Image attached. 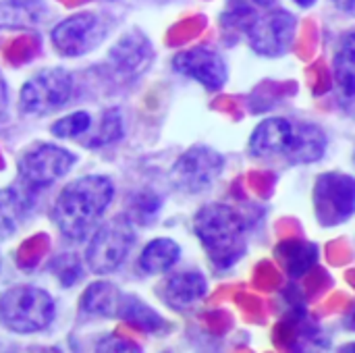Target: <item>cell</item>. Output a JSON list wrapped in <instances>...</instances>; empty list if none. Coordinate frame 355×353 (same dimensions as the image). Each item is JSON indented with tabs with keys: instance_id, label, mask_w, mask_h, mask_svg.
I'll list each match as a JSON object with an SVG mask.
<instances>
[{
	"instance_id": "24",
	"label": "cell",
	"mask_w": 355,
	"mask_h": 353,
	"mask_svg": "<svg viewBox=\"0 0 355 353\" xmlns=\"http://www.w3.org/2000/svg\"><path fill=\"white\" fill-rule=\"evenodd\" d=\"M121 135H123L121 114H119L114 108H110V110H106V112H104L102 123H100V129L96 131V135H92V137L87 139V144H85V146H89V148L106 146V144H112V141L121 139Z\"/></svg>"
},
{
	"instance_id": "15",
	"label": "cell",
	"mask_w": 355,
	"mask_h": 353,
	"mask_svg": "<svg viewBox=\"0 0 355 353\" xmlns=\"http://www.w3.org/2000/svg\"><path fill=\"white\" fill-rule=\"evenodd\" d=\"M31 187H27V191L21 187L0 189V239L10 237L27 218L31 208Z\"/></svg>"
},
{
	"instance_id": "7",
	"label": "cell",
	"mask_w": 355,
	"mask_h": 353,
	"mask_svg": "<svg viewBox=\"0 0 355 353\" xmlns=\"http://www.w3.org/2000/svg\"><path fill=\"white\" fill-rule=\"evenodd\" d=\"M314 208L318 223L337 227L352 218L355 212V179L349 175L329 173L316 181Z\"/></svg>"
},
{
	"instance_id": "6",
	"label": "cell",
	"mask_w": 355,
	"mask_h": 353,
	"mask_svg": "<svg viewBox=\"0 0 355 353\" xmlns=\"http://www.w3.org/2000/svg\"><path fill=\"white\" fill-rule=\"evenodd\" d=\"M75 160V154L64 148L52 144H35L19 156L17 171L23 185L31 189H44L64 177L73 169Z\"/></svg>"
},
{
	"instance_id": "8",
	"label": "cell",
	"mask_w": 355,
	"mask_h": 353,
	"mask_svg": "<svg viewBox=\"0 0 355 353\" xmlns=\"http://www.w3.org/2000/svg\"><path fill=\"white\" fill-rule=\"evenodd\" d=\"M223 169L225 158L216 150L208 146H196L175 162L171 179L177 189L185 193H200L218 179Z\"/></svg>"
},
{
	"instance_id": "21",
	"label": "cell",
	"mask_w": 355,
	"mask_h": 353,
	"mask_svg": "<svg viewBox=\"0 0 355 353\" xmlns=\"http://www.w3.org/2000/svg\"><path fill=\"white\" fill-rule=\"evenodd\" d=\"M335 77L341 92L347 98H355V31L345 35L335 56Z\"/></svg>"
},
{
	"instance_id": "5",
	"label": "cell",
	"mask_w": 355,
	"mask_h": 353,
	"mask_svg": "<svg viewBox=\"0 0 355 353\" xmlns=\"http://www.w3.org/2000/svg\"><path fill=\"white\" fill-rule=\"evenodd\" d=\"M73 94V77L64 69H44L25 81L19 108L25 114H48L62 108Z\"/></svg>"
},
{
	"instance_id": "25",
	"label": "cell",
	"mask_w": 355,
	"mask_h": 353,
	"mask_svg": "<svg viewBox=\"0 0 355 353\" xmlns=\"http://www.w3.org/2000/svg\"><path fill=\"white\" fill-rule=\"evenodd\" d=\"M50 270H52V273L58 277L60 285H64V287H71V285H75V283L81 279V275H83L81 260H79L77 256H73V254L58 256V258L52 262Z\"/></svg>"
},
{
	"instance_id": "4",
	"label": "cell",
	"mask_w": 355,
	"mask_h": 353,
	"mask_svg": "<svg viewBox=\"0 0 355 353\" xmlns=\"http://www.w3.org/2000/svg\"><path fill=\"white\" fill-rule=\"evenodd\" d=\"M133 243L135 231L131 223L125 216H116L94 229L85 250V262L94 275H110L127 260Z\"/></svg>"
},
{
	"instance_id": "20",
	"label": "cell",
	"mask_w": 355,
	"mask_h": 353,
	"mask_svg": "<svg viewBox=\"0 0 355 353\" xmlns=\"http://www.w3.org/2000/svg\"><path fill=\"white\" fill-rule=\"evenodd\" d=\"M121 291L110 283H94L81 298V310L98 316H116Z\"/></svg>"
},
{
	"instance_id": "14",
	"label": "cell",
	"mask_w": 355,
	"mask_h": 353,
	"mask_svg": "<svg viewBox=\"0 0 355 353\" xmlns=\"http://www.w3.org/2000/svg\"><path fill=\"white\" fill-rule=\"evenodd\" d=\"M152 56V46L148 37L139 31H131L121 37V42L110 50L112 64L123 73H137L148 64Z\"/></svg>"
},
{
	"instance_id": "19",
	"label": "cell",
	"mask_w": 355,
	"mask_h": 353,
	"mask_svg": "<svg viewBox=\"0 0 355 353\" xmlns=\"http://www.w3.org/2000/svg\"><path fill=\"white\" fill-rule=\"evenodd\" d=\"M327 150V137L316 125H297L295 144L287 156L289 162H316Z\"/></svg>"
},
{
	"instance_id": "31",
	"label": "cell",
	"mask_w": 355,
	"mask_h": 353,
	"mask_svg": "<svg viewBox=\"0 0 355 353\" xmlns=\"http://www.w3.org/2000/svg\"><path fill=\"white\" fill-rule=\"evenodd\" d=\"M343 352H355V345H349V347H343Z\"/></svg>"
},
{
	"instance_id": "2",
	"label": "cell",
	"mask_w": 355,
	"mask_h": 353,
	"mask_svg": "<svg viewBox=\"0 0 355 353\" xmlns=\"http://www.w3.org/2000/svg\"><path fill=\"white\" fill-rule=\"evenodd\" d=\"M193 229L212 264L220 270L231 268L245 254V221L227 204L204 206L193 218Z\"/></svg>"
},
{
	"instance_id": "23",
	"label": "cell",
	"mask_w": 355,
	"mask_h": 353,
	"mask_svg": "<svg viewBox=\"0 0 355 353\" xmlns=\"http://www.w3.org/2000/svg\"><path fill=\"white\" fill-rule=\"evenodd\" d=\"M89 125H92V117L85 110H77V112H71V114L62 117L60 121H56L50 131L54 137L73 139V137H79L81 133H85L89 129Z\"/></svg>"
},
{
	"instance_id": "12",
	"label": "cell",
	"mask_w": 355,
	"mask_h": 353,
	"mask_svg": "<svg viewBox=\"0 0 355 353\" xmlns=\"http://www.w3.org/2000/svg\"><path fill=\"white\" fill-rule=\"evenodd\" d=\"M297 137V125L287 119H268L258 125L250 139V152L258 158L289 156Z\"/></svg>"
},
{
	"instance_id": "28",
	"label": "cell",
	"mask_w": 355,
	"mask_h": 353,
	"mask_svg": "<svg viewBox=\"0 0 355 353\" xmlns=\"http://www.w3.org/2000/svg\"><path fill=\"white\" fill-rule=\"evenodd\" d=\"M345 325H347V329H352V331H355V308H354V310H352V314L347 316Z\"/></svg>"
},
{
	"instance_id": "16",
	"label": "cell",
	"mask_w": 355,
	"mask_h": 353,
	"mask_svg": "<svg viewBox=\"0 0 355 353\" xmlns=\"http://www.w3.org/2000/svg\"><path fill=\"white\" fill-rule=\"evenodd\" d=\"M181 248L173 239H154L144 248L139 256V268L146 275H162L177 264Z\"/></svg>"
},
{
	"instance_id": "10",
	"label": "cell",
	"mask_w": 355,
	"mask_h": 353,
	"mask_svg": "<svg viewBox=\"0 0 355 353\" xmlns=\"http://www.w3.org/2000/svg\"><path fill=\"white\" fill-rule=\"evenodd\" d=\"M245 29L250 35V44L258 54L281 56L293 44L295 17L287 10H272L264 17H254Z\"/></svg>"
},
{
	"instance_id": "1",
	"label": "cell",
	"mask_w": 355,
	"mask_h": 353,
	"mask_svg": "<svg viewBox=\"0 0 355 353\" xmlns=\"http://www.w3.org/2000/svg\"><path fill=\"white\" fill-rule=\"evenodd\" d=\"M112 196L114 187L106 177L87 175L75 179L60 191L52 208V221L67 239L83 241L98 227Z\"/></svg>"
},
{
	"instance_id": "26",
	"label": "cell",
	"mask_w": 355,
	"mask_h": 353,
	"mask_svg": "<svg viewBox=\"0 0 355 353\" xmlns=\"http://www.w3.org/2000/svg\"><path fill=\"white\" fill-rule=\"evenodd\" d=\"M6 106H8V94H6V83H4V77H2V73H0V117L4 114Z\"/></svg>"
},
{
	"instance_id": "29",
	"label": "cell",
	"mask_w": 355,
	"mask_h": 353,
	"mask_svg": "<svg viewBox=\"0 0 355 353\" xmlns=\"http://www.w3.org/2000/svg\"><path fill=\"white\" fill-rule=\"evenodd\" d=\"M295 2H297L300 6H312V4H314L316 0H295Z\"/></svg>"
},
{
	"instance_id": "3",
	"label": "cell",
	"mask_w": 355,
	"mask_h": 353,
	"mask_svg": "<svg viewBox=\"0 0 355 353\" xmlns=\"http://www.w3.org/2000/svg\"><path fill=\"white\" fill-rule=\"evenodd\" d=\"M54 320V300L40 287L19 285L0 295V325L12 333L44 331Z\"/></svg>"
},
{
	"instance_id": "30",
	"label": "cell",
	"mask_w": 355,
	"mask_h": 353,
	"mask_svg": "<svg viewBox=\"0 0 355 353\" xmlns=\"http://www.w3.org/2000/svg\"><path fill=\"white\" fill-rule=\"evenodd\" d=\"M254 2H256V4H260V6H270L275 0H254Z\"/></svg>"
},
{
	"instance_id": "11",
	"label": "cell",
	"mask_w": 355,
	"mask_h": 353,
	"mask_svg": "<svg viewBox=\"0 0 355 353\" xmlns=\"http://www.w3.org/2000/svg\"><path fill=\"white\" fill-rule=\"evenodd\" d=\"M175 69L208 89H220L227 81V64L223 58L208 48H191L175 56Z\"/></svg>"
},
{
	"instance_id": "17",
	"label": "cell",
	"mask_w": 355,
	"mask_h": 353,
	"mask_svg": "<svg viewBox=\"0 0 355 353\" xmlns=\"http://www.w3.org/2000/svg\"><path fill=\"white\" fill-rule=\"evenodd\" d=\"M116 318H121V320H125V322H129L135 329L146 331V333H160L166 327V322L152 308H148L135 295H125V293L121 295V304H119V310H116Z\"/></svg>"
},
{
	"instance_id": "18",
	"label": "cell",
	"mask_w": 355,
	"mask_h": 353,
	"mask_svg": "<svg viewBox=\"0 0 355 353\" xmlns=\"http://www.w3.org/2000/svg\"><path fill=\"white\" fill-rule=\"evenodd\" d=\"M277 256L289 277L300 279L314 266L318 258V248L306 241H285L277 248Z\"/></svg>"
},
{
	"instance_id": "9",
	"label": "cell",
	"mask_w": 355,
	"mask_h": 353,
	"mask_svg": "<svg viewBox=\"0 0 355 353\" xmlns=\"http://www.w3.org/2000/svg\"><path fill=\"white\" fill-rule=\"evenodd\" d=\"M108 33L104 19L96 12H77L60 21L50 37L56 50L64 56H81L94 50Z\"/></svg>"
},
{
	"instance_id": "27",
	"label": "cell",
	"mask_w": 355,
	"mask_h": 353,
	"mask_svg": "<svg viewBox=\"0 0 355 353\" xmlns=\"http://www.w3.org/2000/svg\"><path fill=\"white\" fill-rule=\"evenodd\" d=\"M335 4H337L341 10H345V12H349V15H355V0H335Z\"/></svg>"
},
{
	"instance_id": "13",
	"label": "cell",
	"mask_w": 355,
	"mask_h": 353,
	"mask_svg": "<svg viewBox=\"0 0 355 353\" xmlns=\"http://www.w3.org/2000/svg\"><path fill=\"white\" fill-rule=\"evenodd\" d=\"M208 293V283L200 273H179L162 285V300L173 310H189Z\"/></svg>"
},
{
	"instance_id": "22",
	"label": "cell",
	"mask_w": 355,
	"mask_h": 353,
	"mask_svg": "<svg viewBox=\"0 0 355 353\" xmlns=\"http://www.w3.org/2000/svg\"><path fill=\"white\" fill-rule=\"evenodd\" d=\"M40 19L37 10L25 0H4L0 2V27L2 29H23L35 25Z\"/></svg>"
}]
</instances>
